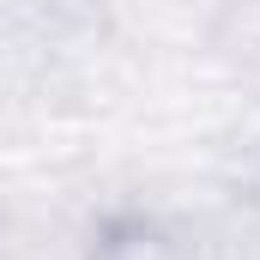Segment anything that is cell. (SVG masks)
I'll return each instance as SVG.
<instances>
[{
    "label": "cell",
    "instance_id": "cell-1",
    "mask_svg": "<svg viewBox=\"0 0 260 260\" xmlns=\"http://www.w3.org/2000/svg\"><path fill=\"white\" fill-rule=\"evenodd\" d=\"M109 218L67 188H30L0 206V260H97Z\"/></svg>",
    "mask_w": 260,
    "mask_h": 260
},
{
    "label": "cell",
    "instance_id": "cell-2",
    "mask_svg": "<svg viewBox=\"0 0 260 260\" xmlns=\"http://www.w3.org/2000/svg\"><path fill=\"white\" fill-rule=\"evenodd\" d=\"M97 260H200V242L194 230L164 224V218H121L109 224Z\"/></svg>",
    "mask_w": 260,
    "mask_h": 260
}]
</instances>
